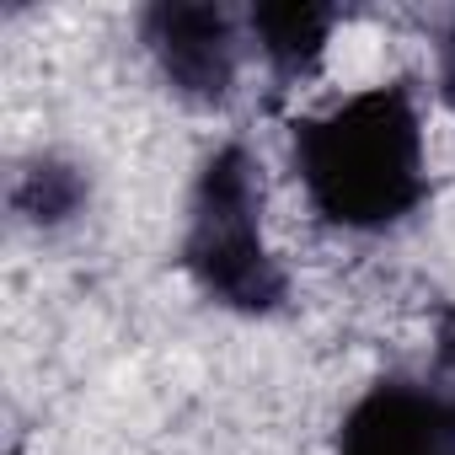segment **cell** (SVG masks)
Wrapping results in <instances>:
<instances>
[{
	"label": "cell",
	"mask_w": 455,
	"mask_h": 455,
	"mask_svg": "<svg viewBox=\"0 0 455 455\" xmlns=\"http://www.w3.org/2000/svg\"><path fill=\"white\" fill-rule=\"evenodd\" d=\"M284 161L311 220L348 242L407 231L434 198L423 97L407 76L343 92L338 102L290 118Z\"/></svg>",
	"instance_id": "cell-1"
},
{
	"label": "cell",
	"mask_w": 455,
	"mask_h": 455,
	"mask_svg": "<svg viewBox=\"0 0 455 455\" xmlns=\"http://www.w3.org/2000/svg\"><path fill=\"white\" fill-rule=\"evenodd\" d=\"M177 268L193 295L225 316L274 322L295 300L284 252L268 236V182L247 140H214L188 177Z\"/></svg>",
	"instance_id": "cell-2"
},
{
	"label": "cell",
	"mask_w": 455,
	"mask_h": 455,
	"mask_svg": "<svg viewBox=\"0 0 455 455\" xmlns=\"http://www.w3.org/2000/svg\"><path fill=\"white\" fill-rule=\"evenodd\" d=\"M150 76L188 113H225L247 76V12L214 0H156L134 17Z\"/></svg>",
	"instance_id": "cell-3"
},
{
	"label": "cell",
	"mask_w": 455,
	"mask_h": 455,
	"mask_svg": "<svg viewBox=\"0 0 455 455\" xmlns=\"http://www.w3.org/2000/svg\"><path fill=\"white\" fill-rule=\"evenodd\" d=\"M332 455H455V354L375 375L343 407Z\"/></svg>",
	"instance_id": "cell-4"
},
{
	"label": "cell",
	"mask_w": 455,
	"mask_h": 455,
	"mask_svg": "<svg viewBox=\"0 0 455 455\" xmlns=\"http://www.w3.org/2000/svg\"><path fill=\"white\" fill-rule=\"evenodd\" d=\"M338 28H343V12L322 6V0H268V6H247V49L263 65V76L279 97L300 92L322 76Z\"/></svg>",
	"instance_id": "cell-5"
},
{
	"label": "cell",
	"mask_w": 455,
	"mask_h": 455,
	"mask_svg": "<svg viewBox=\"0 0 455 455\" xmlns=\"http://www.w3.org/2000/svg\"><path fill=\"white\" fill-rule=\"evenodd\" d=\"M92 166L70 150H33L12 172V220L33 236H60L92 214Z\"/></svg>",
	"instance_id": "cell-6"
},
{
	"label": "cell",
	"mask_w": 455,
	"mask_h": 455,
	"mask_svg": "<svg viewBox=\"0 0 455 455\" xmlns=\"http://www.w3.org/2000/svg\"><path fill=\"white\" fill-rule=\"evenodd\" d=\"M434 92H439L444 113L455 118V12H450V22L439 28V44H434Z\"/></svg>",
	"instance_id": "cell-7"
},
{
	"label": "cell",
	"mask_w": 455,
	"mask_h": 455,
	"mask_svg": "<svg viewBox=\"0 0 455 455\" xmlns=\"http://www.w3.org/2000/svg\"><path fill=\"white\" fill-rule=\"evenodd\" d=\"M12 455H22V450H12Z\"/></svg>",
	"instance_id": "cell-8"
}]
</instances>
